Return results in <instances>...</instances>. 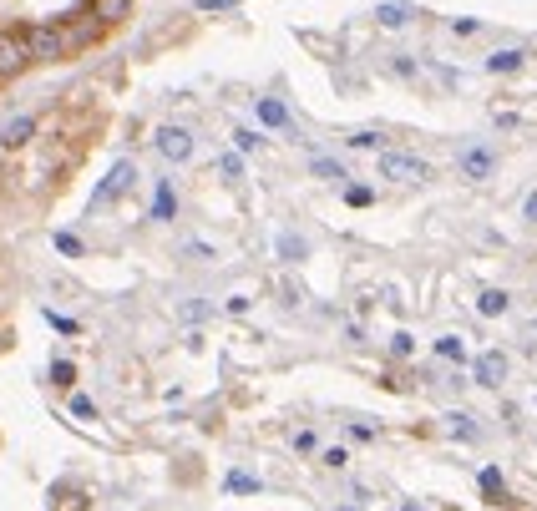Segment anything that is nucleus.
<instances>
[{"label":"nucleus","instance_id":"nucleus-1","mask_svg":"<svg viewBox=\"0 0 537 511\" xmlns=\"http://www.w3.org/2000/svg\"><path fill=\"white\" fill-rule=\"evenodd\" d=\"M380 178L416 188V183H431V162H421L411 152H380Z\"/></svg>","mask_w":537,"mask_h":511},{"label":"nucleus","instance_id":"nucleus-2","mask_svg":"<svg viewBox=\"0 0 537 511\" xmlns=\"http://www.w3.org/2000/svg\"><path fill=\"white\" fill-rule=\"evenodd\" d=\"M26 46H31V61H61V56H66V31H61V21H31V26H26Z\"/></svg>","mask_w":537,"mask_h":511},{"label":"nucleus","instance_id":"nucleus-3","mask_svg":"<svg viewBox=\"0 0 537 511\" xmlns=\"http://www.w3.org/2000/svg\"><path fill=\"white\" fill-rule=\"evenodd\" d=\"M31 66V46H26V26L0 31V81H16Z\"/></svg>","mask_w":537,"mask_h":511},{"label":"nucleus","instance_id":"nucleus-4","mask_svg":"<svg viewBox=\"0 0 537 511\" xmlns=\"http://www.w3.org/2000/svg\"><path fill=\"white\" fill-rule=\"evenodd\" d=\"M152 147H158L168 162H188L193 157V137L183 127H158V137H152Z\"/></svg>","mask_w":537,"mask_h":511},{"label":"nucleus","instance_id":"nucleus-5","mask_svg":"<svg viewBox=\"0 0 537 511\" xmlns=\"http://www.w3.org/2000/svg\"><path fill=\"white\" fill-rule=\"evenodd\" d=\"M87 16H97L112 31V26H122L132 16V0H87Z\"/></svg>","mask_w":537,"mask_h":511},{"label":"nucleus","instance_id":"nucleus-6","mask_svg":"<svg viewBox=\"0 0 537 511\" xmlns=\"http://www.w3.org/2000/svg\"><path fill=\"white\" fill-rule=\"evenodd\" d=\"M472 370H477L482 385H502V380H507V355H502V350H482Z\"/></svg>","mask_w":537,"mask_h":511},{"label":"nucleus","instance_id":"nucleus-7","mask_svg":"<svg viewBox=\"0 0 537 511\" xmlns=\"http://www.w3.org/2000/svg\"><path fill=\"white\" fill-rule=\"evenodd\" d=\"M36 127H41L36 117H16V122L6 127V132H0V147H6V152H21V147H26V142L36 137Z\"/></svg>","mask_w":537,"mask_h":511},{"label":"nucleus","instance_id":"nucleus-8","mask_svg":"<svg viewBox=\"0 0 537 511\" xmlns=\"http://www.w3.org/2000/svg\"><path fill=\"white\" fill-rule=\"evenodd\" d=\"M492 167H497V157H492L487 147H472V152H462V173H467L472 183H482V178H492Z\"/></svg>","mask_w":537,"mask_h":511},{"label":"nucleus","instance_id":"nucleus-9","mask_svg":"<svg viewBox=\"0 0 537 511\" xmlns=\"http://www.w3.org/2000/svg\"><path fill=\"white\" fill-rule=\"evenodd\" d=\"M507 309H512V294H507V289H482V294H477V314H482V319H502Z\"/></svg>","mask_w":537,"mask_h":511},{"label":"nucleus","instance_id":"nucleus-10","mask_svg":"<svg viewBox=\"0 0 537 511\" xmlns=\"http://www.w3.org/2000/svg\"><path fill=\"white\" fill-rule=\"evenodd\" d=\"M173 213H178V193H173V183H158V193H152V218L173 223Z\"/></svg>","mask_w":537,"mask_h":511},{"label":"nucleus","instance_id":"nucleus-11","mask_svg":"<svg viewBox=\"0 0 537 511\" xmlns=\"http://www.w3.org/2000/svg\"><path fill=\"white\" fill-rule=\"evenodd\" d=\"M436 355L451 360V365H467V345H462L456 334H441V339H436Z\"/></svg>","mask_w":537,"mask_h":511},{"label":"nucleus","instance_id":"nucleus-12","mask_svg":"<svg viewBox=\"0 0 537 511\" xmlns=\"http://www.w3.org/2000/svg\"><path fill=\"white\" fill-rule=\"evenodd\" d=\"M259 122L284 132V127H289V112H284V102H269V97H264V102H259Z\"/></svg>","mask_w":537,"mask_h":511},{"label":"nucleus","instance_id":"nucleus-13","mask_svg":"<svg viewBox=\"0 0 537 511\" xmlns=\"http://www.w3.org/2000/svg\"><path fill=\"white\" fill-rule=\"evenodd\" d=\"M51 385L56 390H76V365L71 360H51Z\"/></svg>","mask_w":537,"mask_h":511},{"label":"nucleus","instance_id":"nucleus-14","mask_svg":"<svg viewBox=\"0 0 537 511\" xmlns=\"http://www.w3.org/2000/svg\"><path fill=\"white\" fill-rule=\"evenodd\" d=\"M218 178H223V183H239V178H244V157L223 152V157H218Z\"/></svg>","mask_w":537,"mask_h":511},{"label":"nucleus","instance_id":"nucleus-15","mask_svg":"<svg viewBox=\"0 0 537 511\" xmlns=\"http://www.w3.org/2000/svg\"><path fill=\"white\" fill-rule=\"evenodd\" d=\"M522 66V51H497V56H487V71H497V76H507V71H517Z\"/></svg>","mask_w":537,"mask_h":511},{"label":"nucleus","instance_id":"nucleus-16","mask_svg":"<svg viewBox=\"0 0 537 511\" xmlns=\"http://www.w3.org/2000/svg\"><path fill=\"white\" fill-rule=\"evenodd\" d=\"M51 243H56V253H66V259H82V253H87V243L76 238V233H56Z\"/></svg>","mask_w":537,"mask_h":511},{"label":"nucleus","instance_id":"nucleus-17","mask_svg":"<svg viewBox=\"0 0 537 511\" xmlns=\"http://www.w3.org/2000/svg\"><path fill=\"white\" fill-rule=\"evenodd\" d=\"M71 415H76V420H97V400L82 395V390H71Z\"/></svg>","mask_w":537,"mask_h":511},{"label":"nucleus","instance_id":"nucleus-18","mask_svg":"<svg viewBox=\"0 0 537 511\" xmlns=\"http://www.w3.org/2000/svg\"><path fill=\"white\" fill-rule=\"evenodd\" d=\"M223 486L234 491V496H239V491L249 496V491H259V476H249V471H228V481H223Z\"/></svg>","mask_w":537,"mask_h":511},{"label":"nucleus","instance_id":"nucleus-19","mask_svg":"<svg viewBox=\"0 0 537 511\" xmlns=\"http://www.w3.org/2000/svg\"><path fill=\"white\" fill-rule=\"evenodd\" d=\"M451 420V436L456 441H477V425H472V415H446Z\"/></svg>","mask_w":537,"mask_h":511},{"label":"nucleus","instance_id":"nucleus-20","mask_svg":"<svg viewBox=\"0 0 537 511\" xmlns=\"http://www.w3.org/2000/svg\"><path fill=\"white\" fill-rule=\"evenodd\" d=\"M375 16H380V26H406L411 21V6H380Z\"/></svg>","mask_w":537,"mask_h":511},{"label":"nucleus","instance_id":"nucleus-21","mask_svg":"<svg viewBox=\"0 0 537 511\" xmlns=\"http://www.w3.org/2000/svg\"><path fill=\"white\" fill-rule=\"evenodd\" d=\"M315 178H325V183H340V178H345V167H340V162H330V157H315Z\"/></svg>","mask_w":537,"mask_h":511},{"label":"nucleus","instance_id":"nucleus-22","mask_svg":"<svg viewBox=\"0 0 537 511\" xmlns=\"http://www.w3.org/2000/svg\"><path fill=\"white\" fill-rule=\"evenodd\" d=\"M345 142H350L355 152H375V147H380V132H350Z\"/></svg>","mask_w":537,"mask_h":511},{"label":"nucleus","instance_id":"nucleus-23","mask_svg":"<svg viewBox=\"0 0 537 511\" xmlns=\"http://www.w3.org/2000/svg\"><path fill=\"white\" fill-rule=\"evenodd\" d=\"M477 481H482V491H487V496H502V471H497V466H487Z\"/></svg>","mask_w":537,"mask_h":511},{"label":"nucleus","instance_id":"nucleus-24","mask_svg":"<svg viewBox=\"0 0 537 511\" xmlns=\"http://www.w3.org/2000/svg\"><path fill=\"white\" fill-rule=\"evenodd\" d=\"M345 203H350V208H370L375 193H370V188H345Z\"/></svg>","mask_w":537,"mask_h":511},{"label":"nucleus","instance_id":"nucleus-25","mask_svg":"<svg viewBox=\"0 0 537 511\" xmlns=\"http://www.w3.org/2000/svg\"><path fill=\"white\" fill-rule=\"evenodd\" d=\"M315 446H320V436H315V431H299V436H294V451H299V456H310Z\"/></svg>","mask_w":537,"mask_h":511},{"label":"nucleus","instance_id":"nucleus-26","mask_svg":"<svg viewBox=\"0 0 537 511\" xmlns=\"http://www.w3.org/2000/svg\"><path fill=\"white\" fill-rule=\"evenodd\" d=\"M234 142H239V152H254V147H259V142H264V137H259V132H249V127H244V132H234Z\"/></svg>","mask_w":537,"mask_h":511},{"label":"nucleus","instance_id":"nucleus-27","mask_svg":"<svg viewBox=\"0 0 537 511\" xmlns=\"http://www.w3.org/2000/svg\"><path fill=\"white\" fill-rule=\"evenodd\" d=\"M411 350H416V345H411V334H406V329H401V334H396V339H391V355H401V360H406V355H411Z\"/></svg>","mask_w":537,"mask_h":511},{"label":"nucleus","instance_id":"nucleus-28","mask_svg":"<svg viewBox=\"0 0 537 511\" xmlns=\"http://www.w3.org/2000/svg\"><path fill=\"white\" fill-rule=\"evenodd\" d=\"M325 466H330V471H345V466H350V456L335 446V451H325Z\"/></svg>","mask_w":537,"mask_h":511},{"label":"nucleus","instance_id":"nucleus-29","mask_svg":"<svg viewBox=\"0 0 537 511\" xmlns=\"http://www.w3.org/2000/svg\"><path fill=\"white\" fill-rule=\"evenodd\" d=\"M350 441H375V425H360V420H355V425H350Z\"/></svg>","mask_w":537,"mask_h":511},{"label":"nucleus","instance_id":"nucleus-30","mask_svg":"<svg viewBox=\"0 0 537 511\" xmlns=\"http://www.w3.org/2000/svg\"><path fill=\"white\" fill-rule=\"evenodd\" d=\"M183 253H188V259H213V248H208V243H188Z\"/></svg>","mask_w":537,"mask_h":511},{"label":"nucleus","instance_id":"nucleus-31","mask_svg":"<svg viewBox=\"0 0 537 511\" xmlns=\"http://www.w3.org/2000/svg\"><path fill=\"white\" fill-rule=\"evenodd\" d=\"M183 319H208V304L198 299V304H183Z\"/></svg>","mask_w":537,"mask_h":511},{"label":"nucleus","instance_id":"nucleus-32","mask_svg":"<svg viewBox=\"0 0 537 511\" xmlns=\"http://www.w3.org/2000/svg\"><path fill=\"white\" fill-rule=\"evenodd\" d=\"M46 319H51L61 334H76V319H66V314H46Z\"/></svg>","mask_w":537,"mask_h":511},{"label":"nucleus","instance_id":"nucleus-33","mask_svg":"<svg viewBox=\"0 0 537 511\" xmlns=\"http://www.w3.org/2000/svg\"><path fill=\"white\" fill-rule=\"evenodd\" d=\"M522 218H527V223H537V193H532V198L522 203Z\"/></svg>","mask_w":537,"mask_h":511},{"label":"nucleus","instance_id":"nucleus-34","mask_svg":"<svg viewBox=\"0 0 537 511\" xmlns=\"http://www.w3.org/2000/svg\"><path fill=\"white\" fill-rule=\"evenodd\" d=\"M406 511H421V506H406Z\"/></svg>","mask_w":537,"mask_h":511}]
</instances>
